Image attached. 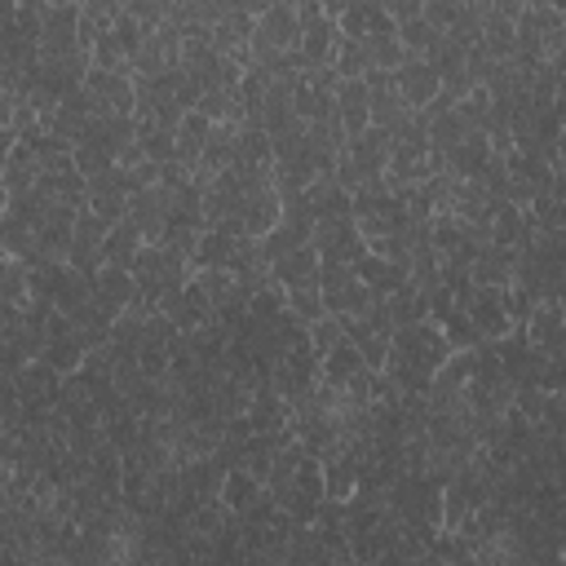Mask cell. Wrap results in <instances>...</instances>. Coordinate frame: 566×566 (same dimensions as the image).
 Masks as SVG:
<instances>
[{
    "label": "cell",
    "instance_id": "cell-1",
    "mask_svg": "<svg viewBox=\"0 0 566 566\" xmlns=\"http://www.w3.org/2000/svg\"><path fill=\"white\" fill-rule=\"evenodd\" d=\"M394 84H398V97L411 106V111H424L442 97V75L424 62V57H407L398 71H394Z\"/></svg>",
    "mask_w": 566,
    "mask_h": 566
},
{
    "label": "cell",
    "instance_id": "cell-3",
    "mask_svg": "<svg viewBox=\"0 0 566 566\" xmlns=\"http://www.w3.org/2000/svg\"><path fill=\"white\" fill-rule=\"evenodd\" d=\"M460 13H464V4H447V0H424V22H429V27L438 31V35L455 31Z\"/></svg>",
    "mask_w": 566,
    "mask_h": 566
},
{
    "label": "cell",
    "instance_id": "cell-2",
    "mask_svg": "<svg viewBox=\"0 0 566 566\" xmlns=\"http://www.w3.org/2000/svg\"><path fill=\"white\" fill-rule=\"evenodd\" d=\"M261 491H265V482H256L243 464H234V469H226V482H221V495H217V500H221L234 517H243V513L256 504Z\"/></svg>",
    "mask_w": 566,
    "mask_h": 566
}]
</instances>
